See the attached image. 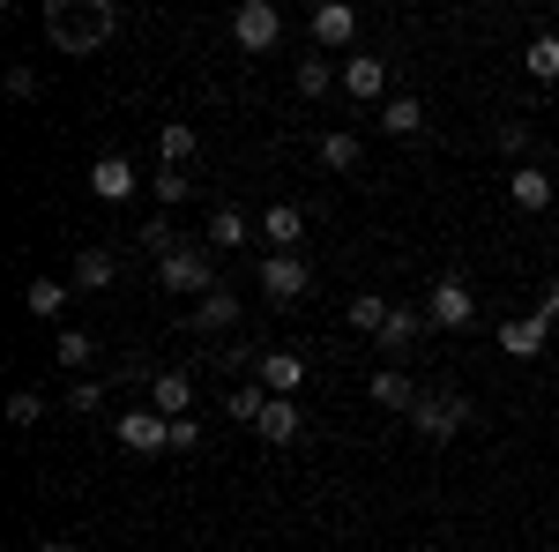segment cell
Instances as JSON below:
<instances>
[{
  "label": "cell",
  "mask_w": 559,
  "mask_h": 552,
  "mask_svg": "<svg viewBox=\"0 0 559 552\" xmlns=\"http://www.w3.org/2000/svg\"><path fill=\"white\" fill-rule=\"evenodd\" d=\"M112 31H120V8H112V0H83V8L45 0V38L60 45V52H97Z\"/></svg>",
  "instance_id": "obj_1"
},
{
  "label": "cell",
  "mask_w": 559,
  "mask_h": 552,
  "mask_svg": "<svg viewBox=\"0 0 559 552\" xmlns=\"http://www.w3.org/2000/svg\"><path fill=\"white\" fill-rule=\"evenodd\" d=\"M157 292L165 298H210V247L202 239H179L173 255L157 261Z\"/></svg>",
  "instance_id": "obj_2"
},
{
  "label": "cell",
  "mask_w": 559,
  "mask_h": 552,
  "mask_svg": "<svg viewBox=\"0 0 559 552\" xmlns=\"http://www.w3.org/2000/svg\"><path fill=\"white\" fill-rule=\"evenodd\" d=\"M231 38H239V52H276V45H284V8L247 0V8L231 15Z\"/></svg>",
  "instance_id": "obj_3"
},
{
  "label": "cell",
  "mask_w": 559,
  "mask_h": 552,
  "mask_svg": "<svg viewBox=\"0 0 559 552\" xmlns=\"http://www.w3.org/2000/svg\"><path fill=\"white\" fill-rule=\"evenodd\" d=\"M112 433H120V448H134V456H165V448H173V419L150 411V403H142V411H120Z\"/></svg>",
  "instance_id": "obj_4"
},
{
  "label": "cell",
  "mask_w": 559,
  "mask_h": 552,
  "mask_svg": "<svg viewBox=\"0 0 559 552\" xmlns=\"http://www.w3.org/2000/svg\"><path fill=\"white\" fill-rule=\"evenodd\" d=\"M471 419H477L471 396H418V411H411V425H418L426 441H455Z\"/></svg>",
  "instance_id": "obj_5"
},
{
  "label": "cell",
  "mask_w": 559,
  "mask_h": 552,
  "mask_svg": "<svg viewBox=\"0 0 559 552\" xmlns=\"http://www.w3.org/2000/svg\"><path fill=\"white\" fill-rule=\"evenodd\" d=\"M426 321H432V329H471V321H477L471 284H463V277H440V284L426 292Z\"/></svg>",
  "instance_id": "obj_6"
},
{
  "label": "cell",
  "mask_w": 559,
  "mask_h": 552,
  "mask_svg": "<svg viewBox=\"0 0 559 552\" xmlns=\"http://www.w3.org/2000/svg\"><path fill=\"white\" fill-rule=\"evenodd\" d=\"M261 292L276 298V306H299V298L313 292V269H306V255H269V261H261Z\"/></svg>",
  "instance_id": "obj_7"
},
{
  "label": "cell",
  "mask_w": 559,
  "mask_h": 552,
  "mask_svg": "<svg viewBox=\"0 0 559 552\" xmlns=\"http://www.w3.org/2000/svg\"><path fill=\"white\" fill-rule=\"evenodd\" d=\"M344 97H358V105H388V60L381 52H344Z\"/></svg>",
  "instance_id": "obj_8"
},
{
  "label": "cell",
  "mask_w": 559,
  "mask_h": 552,
  "mask_svg": "<svg viewBox=\"0 0 559 552\" xmlns=\"http://www.w3.org/2000/svg\"><path fill=\"white\" fill-rule=\"evenodd\" d=\"M545 337H552L545 314H508V321H500V351H508V359H545Z\"/></svg>",
  "instance_id": "obj_9"
},
{
  "label": "cell",
  "mask_w": 559,
  "mask_h": 552,
  "mask_svg": "<svg viewBox=\"0 0 559 552\" xmlns=\"http://www.w3.org/2000/svg\"><path fill=\"white\" fill-rule=\"evenodd\" d=\"M254 381L269 388V396H299V381H306V359H299V351H261Z\"/></svg>",
  "instance_id": "obj_10"
},
{
  "label": "cell",
  "mask_w": 559,
  "mask_h": 552,
  "mask_svg": "<svg viewBox=\"0 0 559 552\" xmlns=\"http://www.w3.org/2000/svg\"><path fill=\"white\" fill-rule=\"evenodd\" d=\"M358 38V8L350 0H329V8H313V45L321 52H336V45Z\"/></svg>",
  "instance_id": "obj_11"
},
{
  "label": "cell",
  "mask_w": 559,
  "mask_h": 552,
  "mask_svg": "<svg viewBox=\"0 0 559 552\" xmlns=\"http://www.w3.org/2000/svg\"><path fill=\"white\" fill-rule=\"evenodd\" d=\"M508 195H515V210H522V216H545L559 187H552V179H545L537 165H515V172H508Z\"/></svg>",
  "instance_id": "obj_12"
},
{
  "label": "cell",
  "mask_w": 559,
  "mask_h": 552,
  "mask_svg": "<svg viewBox=\"0 0 559 552\" xmlns=\"http://www.w3.org/2000/svg\"><path fill=\"white\" fill-rule=\"evenodd\" d=\"M187 403H194V374H179V366L150 374V411H165V419H187Z\"/></svg>",
  "instance_id": "obj_13"
},
{
  "label": "cell",
  "mask_w": 559,
  "mask_h": 552,
  "mask_svg": "<svg viewBox=\"0 0 559 552\" xmlns=\"http://www.w3.org/2000/svg\"><path fill=\"white\" fill-rule=\"evenodd\" d=\"M134 187H142V179H134L128 157H97V165H90V195H97V202H128Z\"/></svg>",
  "instance_id": "obj_14"
},
{
  "label": "cell",
  "mask_w": 559,
  "mask_h": 552,
  "mask_svg": "<svg viewBox=\"0 0 559 552\" xmlns=\"http://www.w3.org/2000/svg\"><path fill=\"white\" fill-rule=\"evenodd\" d=\"M254 433H261V441H276V448H292V441L306 433V411L292 403V396H269V411H261Z\"/></svg>",
  "instance_id": "obj_15"
},
{
  "label": "cell",
  "mask_w": 559,
  "mask_h": 552,
  "mask_svg": "<svg viewBox=\"0 0 559 552\" xmlns=\"http://www.w3.org/2000/svg\"><path fill=\"white\" fill-rule=\"evenodd\" d=\"M261 239H276V255H299V239H306V210H299V202H276V210L261 216Z\"/></svg>",
  "instance_id": "obj_16"
},
{
  "label": "cell",
  "mask_w": 559,
  "mask_h": 552,
  "mask_svg": "<svg viewBox=\"0 0 559 552\" xmlns=\"http://www.w3.org/2000/svg\"><path fill=\"white\" fill-rule=\"evenodd\" d=\"M112 277H120V261L105 255V247H83V255H75V269H68V284H75V292H105Z\"/></svg>",
  "instance_id": "obj_17"
},
{
  "label": "cell",
  "mask_w": 559,
  "mask_h": 552,
  "mask_svg": "<svg viewBox=\"0 0 559 552\" xmlns=\"http://www.w3.org/2000/svg\"><path fill=\"white\" fill-rule=\"evenodd\" d=\"M68 298H75V284H60V277H38V284L23 292V306H31V321H60V314H68Z\"/></svg>",
  "instance_id": "obj_18"
},
{
  "label": "cell",
  "mask_w": 559,
  "mask_h": 552,
  "mask_svg": "<svg viewBox=\"0 0 559 552\" xmlns=\"http://www.w3.org/2000/svg\"><path fill=\"white\" fill-rule=\"evenodd\" d=\"M418 329H432L426 306H388V321H381V337H373V343H381V351H403V343L418 337Z\"/></svg>",
  "instance_id": "obj_19"
},
{
  "label": "cell",
  "mask_w": 559,
  "mask_h": 552,
  "mask_svg": "<svg viewBox=\"0 0 559 552\" xmlns=\"http://www.w3.org/2000/svg\"><path fill=\"white\" fill-rule=\"evenodd\" d=\"M373 403H381V411H403V419H411V411H418V388H411V374L381 366V374H373Z\"/></svg>",
  "instance_id": "obj_20"
},
{
  "label": "cell",
  "mask_w": 559,
  "mask_h": 552,
  "mask_svg": "<svg viewBox=\"0 0 559 552\" xmlns=\"http://www.w3.org/2000/svg\"><path fill=\"white\" fill-rule=\"evenodd\" d=\"M522 68H530V83H559V31L522 45Z\"/></svg>",
  "instance_id": "obj_21"
},
{
  "label": "cell",
  "mask_w": 559,
  "mask_h": 552,
  "mask_svg": "<svg viewBox=\"0 0 559 552\" xmlns=\"http://www.w3.org/2000/svg\"><path fill=\"white\" fill-rule=\"evenodd\" d=\"M194 150H202V134L187 128V120H165V128H157V157H165V165H187V157H194Z\"/></svg>",
  "instance_id": "obj_22"
},
{
  "label": "cell",
  "mask_w": 559,
  "mask_h": 552,
  "mask_svg": "<svg viewBox=\"0 0 559 552\" xmlns=\"http://www.w3.org/2000/svg\"><path fill=\"white\" fill-rule=\"evenodd\" d=\"M418 128H426V105H418L411 90H403V97H388V105H381V134H418Z\"/></svg>",
  "instance_id": "obj_23"
},
{
  "label": "cell",
  "mask_w": 559,
  "mask_h": 552,
  "mask_svg": "<svg viewBox=\"0 0 559 552\" xmlns=\"http://www.w3.org/2000/svg\"><path fill=\"white\" fill-rule=\"evenodd\" d=\"M194 329H202V337H216V329H239V298H231V292H210L202 306H194Z\"/></svg>",
  "instance_id": "obj_24"
},
{
  "label": "cell",
  "mask_w": 559,
  "mask_h": 552,
  "mask_svg": "<svg viewBox=\"0 0 559 552\" xmlns=\"http://www.w3.org/2000/svg\"><path fill=\"white\" fill-rule=\"evenodd\" d=\"M358 157H366V142H358L350 128L321 134V165H329V172H358Z\"/></svg>",
  "instance_id": "obj_25"
},
{
  "label": "cell",
  "mask_w": 559,
  "mask_h": 552,
  "mask_svg": "<svg viewBox=\"0 0 559 552\" xmlns=\"http://www.w3.org/2000/svg\"><path fill=\"white\" fill-rule=\"evenodd\" d=\"M261 411H269V388L261 381H239L224 396V419H239V425H261Z\"/></svg>",
  "instance_id": "obj_26"
},
{
  "label": "cell",
  "mask_w": 559,
  "mask_h": 552,
  "mask_svg": "<svg viewBox=\"0 0 559 552\" xmlns=\"http://www.w3.org/2000/svg\"><path fill=\"white\" fill-rule=\"evenodd\" d=\"M202 239H210V247H239V239H247V216L231 210V202H216V210H210V232H202Z\"/></svg>",
  "instance_id": "obj_27"
},
{
  "label": "cell",
  "mask_w": 559,
  "mask_h": 552,
  "mask_svg": "<svg viewBox=\"0 0 559 552\" xmlns=\"http://www.w3.org/2000/svg\"><path fill=\"white\" fill-rule=\"evenodd\" d=\"M344 314H350V329H366V337H381V321H388V298H381V292H358V298L344 306Z\"/></svg>",
  "instance_id": "obj_28"
},
{
  "label": "cell",
  "mask_w": 559,
  "mask_h": 552,
  "mask_svg": "<svg viewBox=\"0 0 559 552\" xmlns=\"http://www.w3.org/2000/svg\"><path fill=\"white\" fill-rule=\"evenodd\" d=\"M52 359H60V366H68V374H83L90 359H97V343H90L83 329H60V343H52Z\"/></svg>",
  "instance_id": "obj_29"
},
{
  "label": "cell",
  "mask_w": 559,
  "mask_h": 552,
  "mask_svg": "<svg viewBox=\"0 0 559 552\" xmlns=\"http://www.w3.org/2000/svg\"><path fill=\"white\" fill-rule=\"evenodd\" d=\"M292 83H299V97H321V90L336 83V68H329V52H306V60H299V75H292Z\"/></svg>",
  "instance_id": "obj_30"
},
{
  "label": "cell",
  "mask_w": 559,
  "mask_h": 552,
  "mask_svg": "<svg viewBox=\"0 0 559 552\" xmlns=\"http://www.w3.org/2000/svg\"><path fill=\"white\" fill-rule=\"evenodd\" d=\"M38 419H45V396H38V388H15V396H8V425H15V433H31Z\"/></svg>",
  "instance_id": "obj_31"
},
{
  "label": "cell",
  "mask_w": 559,
  "mask_h": 552,
  "mask_svg": "<svg viewBox=\"0 0 559 552\" xmlns=\"http://www.w3.org/2000/svg\"><path fill=\"white\" fill-rule=\"evenodd\" d=\"M150 187H157V202H165V210L194 195V179H187V172H173V165H157V179H150Z\"/></svg>",
  "instance_id": "obj_32"
},
{
  "label": "cell",
  "mask_w": 559,
  "mask_h": 552,
  "mask_svg": "<svg viewBox=\"0 0 559 552\" xmlns=\"http://www.w3.org/2000/svg\"><path fill=\"white\" fill-rule=\"evenodd\" d=\"M134 239H142V247H150V255H157V261H165V255H173V247H179V232H173V224H165V216H150V224H142Z\"/></svg>",
  "instance_id": "obj_33"
},
{
  "label": "cell",
  "mask_w": 559,
  "mask_h": 552,
  "mask_svg": "<svg viewBox=\"0 0 559 552\" xmlns=\"http://www.w3.org/2000/svg\"><path fill=\"white\" fill-rule=\"evenodd\" d=\"M68 403H75V411H105V388H97V381H75V388H68Z\"/></svg>",
  "instance_id": "obj_34"
},
{
  "label": "cell",
  "mask_w": 559,
  "mask_h": 552,
  "mask_svg": "<svg viewBox=\"0 0 559 552\" xmlns=\"http://www.w3.org/2000/svg\"><path fill=\"white\" fill-rule=\"evenodd\" d=\"M8 97H38V68H8Z\"/></svg>",
  "instance_id": "obj_35"
},
{
  "label": "cell",
  "mask_w": 559,
  "mask_h": 552,
  "mask_svg": "<svg viewBox=\"0 0 559 552\" xmlns=\"http://www.w3.org/2000/svg\"><path fill=\"white\" fill-rule=\"evenodd\" d=\"M500 150H515V157H522V150H530V120H508V128H500Z\"/></svg>",
  "instance_id": "obj_36"
},
{
  "label": "cell",
  "mask_w": 559,
  "mask_h": 552,
  "mask_svg": "<svg viewBox=\"0 0 559 552\" xmlns=\"http://www.w3.org/2000/svg\"><path fill=\"white\" fill-rule=\"evenodd\" d=\"M173 448H202V425H194V419H173Z\"/></svg>",
  "instance_id": "obj_37"
},
{
  "label": "cell",
  "mask_w": 559,
  "mask_h": 552,
  "mask_svg": "<svg viewBox=\"0 0 559 552\" xmlns=\"http://www.w3.org/2000/svg\"><path fill=\"white\" fill-rule=\"evenodd\" d=\"M537 314H545V321H559V284H552L545 298H537Z\"/></svg>",
  "instance_id": "obj_38"
},
{
  "label": "cell",
  "mask_w": 559,
  "mask_h": 552,
  "mask_svg": "<svg viewBox=\"0 0 559 552\" xmlns=\"http://www.w3.org/2000/svg\"><path fill=\"white\" fill-rule=\"evenodd\" d=\"M38 552H75V545H68V538H45V545Z\"/></svg>",
  "instance_id": "obj_39"
}]
</instances>
